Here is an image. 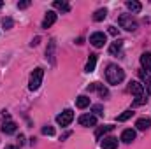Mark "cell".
<instances>
[{"instance_id":"1f68e13d","label":"cell","mask_w":151,"mask_h":149,"mask_svg":"<svg viewBox=\"0 0 151 149\" xmlns=\"http://www.w3.org/2000/svg\"><path fill=\"white\" fill-rule=\"evenodd\" d=\"M2 5H4V2H2V0H0V7H2Z\"/></svg>"},{"instance_id":"3957f363","label":"cell","mask_w":151,"mask_h":149,"mask_svg":"<svg viewBox=\"0 0 151 149\" xmlns=\"http://www.w3.org/2000/svg\"><path fill=\"white\" fill-rule=\"evenodd\" d=\"M42 77H44V70H42V69H35V70L30 74V82H28L30 91H37L39 86L42 84Z\"/></svg>"},{"instance_id":"5b68a950","label":"cell","mask_w":151,"mask_h":149,"mask_svg":"<svg viewBox=\"0 0 151 149\" xmlns=\"http://www.w3.org/2000/svg\"><path fill=\"white\" fill-rule=\"evenodd\" d=\"M90 42H91V46H95V47H104V44L107 42V37H106L104 32H95V34L90 35Z\"/></svg>"},{"instance_id":"44dd1931","label":"cell","mask_w":151,"mask_h":149,"mask_svg":"<svg viewBox=\"0 0 151 149\" xmlns=\"http://www.w3.org/2000/svg\"><path fill=\"white\" fill-rule=\"evenodd\" d=\"M113 125H106V126H100V128H97V132H95V137L99 139V137H102L104 133H107V132H113Z\"/></svg>"},{"instance_id":"484cf974","label":"cell","mask_w":151,"mask_h":149,"mask_svg":"<svg viewBox=\"0 0 151 149\" xmlns=\"http://www.w3.org/2000/svg\"><path fill=\"white\" fill-rule=\"evenodd\" d=\"M91 111L95 112V114H104V107H102V105H93Z\"/></svg>"},{"instance_id":"ba28073f","label":"cell","mask_w":151,"mask_h":149,"mask_svg":"<svg viewBox=\"0 0 151 149\" xmlns=\"http://www.w3.org/2000/svg\"><path fill=\"white\" fill-rule=\"evenodd\" d=\"M55 21H56V12L55 11H47L44 19H42V28H49Z\"/></svg>"},{"instance_id":"cb8c5ba5","label":"cell","mask_w":151,"mask_h":149,"mask_svg":"<svg viewBox=\"0 0 151 149\" xmlns=\"http://www.w3.org/2000/svg\"><path fill=\"white\" fill-rule=\"evenodd\" d=\"M2 25H4V28L7 30V28H12V25H14V23H12V19H11V18H4Z\"/></svg>"},{"instance_id":"9a60e30c","label":"cell","mask_w":151,"mask_h":149,"mask_svg":"<svg viewBox=\"0 0 151 149\" xmlns=\"http://www.w3.org/2000/svg\"><path fill=\"white\" fill-rule=\"evenodd\" d=\"M95 67H97V54H90V58H88V62H86L84 70L90 74V72H93V70H95Z\"/></svg>"},{"instance_id":"ffe728a7","label":"cell","mask_w":151,"mask_h":149,"mask_svg":"<svg viewBox=\"0 0 151 149\" xmlns=\"http://www.w3.org/2000/svg\"><path fill=\"white\" fill-rule=\"evenodd\" d=\"M106 16H107V9H97L93 14V21H102L106 19Z\"/></svg>"},{"instance_id":"4dcf8cb0","label":"cell","mask_w":151,"mask_h":149,"mask_svg":"<svg viewBox=\"0 0 151 149\" xmlns=\"http://www.w3.org/2000/svg\"><path fill=\"white\" fill-rule=\"evenodd\" d=\"M5 149H18V148H16V146H7Z\"/></svg>"},{"instance_id":"8992f818","label":"cell","mask_w":151,"mask_h":149,"mask_svg":"<svg viewBox=\"0 0 151 149\" xmlns=\"http://www.w3.org/2000/svg\"><path fill=\"white\" fill-rule=\"evenodd\" d=\"M79 125L81 126H95L97 125V117L93 114H83L79 117Z\"/></svg>"},{"instance_id":"52a82bcc","label":"cell","mask_w":151,"mask_h":149,"mask_svg":"<svg viewBox=\"0 0 151 149\" xmlns=\"http://www.w3.org/2000/svg\"><path fill=\"white\" fill-rule=\"evenodd\" d=\"M100 148L102 149H116L118 148V139L116 137H104L102 142H100Z\"/></svg>"},{"instance_id":"7402d4cb","label":"cell","mask_w":151,"mask_h":149,"mask_svg":"<svg viewBox=\"0 0 151 149\" xmlns=\"http://www.w3.org/2000/svg\"><path fill=\"white\" fill-rule=\"evenodd\" d=\"M141 77L144 79V88H146V93L151 95V77L148 74H144V72H141Z\"/></svg>"},{"instance_id":"277c9868","label":"cell","mask_w":151,"mask_h":149,"mask_svg":"<svg viewBox=\"0 0 151 149\" xmlns=\"http://www.w3.org/2000/svg\"><path fill=\"white\" fill-rule=\"evenodd\" d=\"M72 119H74V111H72V109H65L62 114L56 116V123H58L60 126H69V125L72 123Z\"/></svg>"},{"instance_id":"f546056e","label":"cell","mask_w":151,"mask_h":149,"mask_svg":"<svg viewBox=\"0 0 151 149\" xmlns=\"http://www.w3.org/2000/svg\"><path fill=\"white\" fill-rule=\"evenodd\" d=\"M39 40H40V39H39V37H35L34 40H32V42H30V44H32V46H37V44H39Z\"/></svg>"},{"instance_id":"6da1fadb","label":"cell","mask_w":151,"mask_h":149,"mask_svg":"<svg viewBox=\"0 0 151 149\" xmlns=\"http://www.w3.org/2000/svg\"><path fill=\"white\" fill-rule=\"evenodd\" d=\"M106 79H107L109 84H119V82L125 79V72H123L121 67L111 63V65H107V69H106Z\"/></svg>"},{"instance_id":"d4e9b609","label":"cell","mask_w":151,"mask_h":149,"mask_svg":"<svg viewBox=\"0 0 151 149\" xmlns=\"http://www.w3.org/2000/svg\"><path fill=\"white\" fill-rule=\"evenodd\" d=\"M42 133L44 135H55V128L53 126H44L42 128Z\"/></svg>"},{"instance_id":"83f0119b","label":"cell","mask_w":151,"mask_h":149,"mask_svg":"<svg viewBox=\"0 0 151 149\" xmlns=\"http://www.w3.org/2000/svg\"><path fill=\"white\" fill-rule=\"evenodd\" d=\"M28 5H30V2H28V0H25V2H19V4H18V7H19V9H27Z\"/></svg>"},{"instance_id":"9c48e42d","label":"cell","mask_w":151,"mask_h":149,"mask_svg":"<svg viewBox=\"0 0 151 149\" xmlns=\"http://www.w3.org/2000/svg\"><path fill=\"white\" fill-rule=\"evenodd\" d=\"M88 91H99L100 97H107V95H109L107 88H106L104 84H100V82H91V84L88 86Z\"/></svg>"},{"instance_id":"8fae6325","label":"cell","mask_w":151,"mask_h":149,"mask_svg":"<svg viewBox=\"0 0 151 149\" xmlns=\"http://www.w3.org/2000/svg\"><path fill=\"white\" fill-rule=\"evenodd\" d=\"M121 140H123L125 144H130L132 140H135V130H132V128L123 130V133H121Z\"/></svg>"},{"instance_id":"4316f807","label":"cell","mask_w":151,"mask_h":149,"mask_svg":"<svg viewBox=\"0 0 151 149\" xmlns=\"http://www.w3.org/2000/svg\"><path fill=\"white\" fill-rule=\"evenodd\" d=\"M144 102H146V98H144V97H137V98H135V102H134V105H142Z\"/></svg>"},{"instance_id":"2e32d148","label":"cell","mask_w":151,"mask_h":149,"mask_svg":"<svg viewBox=\"0 0 151 149\" xmlns=\"http://www.w3.org/2000/svg\"><path fill=\"white\" fill-rule=\"evenodd\" d=\"M16 128H18V126H16V123H14V121H7V123H4V125H2V132H4V133H7V135L14 133V132H16Z\"/></svg>"},{"instance_id":"d6986e66","label":"cell","mask_w":151,"mask_h":149,"mask_svg":"<svg viewBox=\"0 0 151 149\" xmlns=\"http://www.w3.org/2000/svg\"><path fill=\"white\" fill-rule=\"evenodd\" d=\"M121 49H123V42H119V40H116V42H113V44L109 46V53H111V54H119Z\"/></svg>"},{"instance_id":"5bb4252c","label":"cell","mask_w":151,"mask_h":149,"mask_svg":"<svg viewBox=\"0 0 151 149\" xmlns=\"http://www.w3.org/2000/svg\"><path fill=\"white\" fill-rule=\"evenodd\" d=\"M127 9H128L130 12L137 14V12H141V11H142V5H141L139 2H135V0H128V2H127Z\"/></svg>"},{"instance_id":"7c38bea8","label":"cell","mask_w":151,"mask_h":149,"mask_svg":"<svg viewBox=\"0 0 151 149\" xmlns=\"http://www.w3.org/2000/svg\"><path fill=\"white\" fill-rule=\"evenodd\" d=\"M135 126H137V130L146 132V130L151 126V119H148V117H139V119L135 121Z\"/></svg>"},{"instance_id":"603a6c76","label":"cell","mask_w":151,"mask_h":149,"mask_svg":"<svg viewBox=\"0 0 151 149\" xmlns=\"http://www.w3.org/2000/svg\"><path fill=\"white\" fill-rule=\"evenodd\" d=\"M132 114H134L132 111H125L123 114H119V116H118L116 119H118V121H127L128 117H132Z\"/></svg>"},{"instance_id":"30bf717a","label":"cell","mask_w":151,"mask_h":149,"mask_svg":"<svg viewBox=\"0 0 151 149\" xmlns=\"http://www.w3.org/2000/svg\"><path fill=\"white\" fill-rule=\"evenodd\" d=\"M130 91H132L135 97H142V93H144V86H142L139 81H132V82H130Z\"/></svg>"},{"instance_id":"ac0fdd59","label":"cell","mask_w":151,"mask_h":149,"mask_svg":"<svg viewBox=\"0 0 151 149\" xmlns=\"http://www.w3.org/2000/svg\"><path fill=\"white\" fill-rule=\"evenodd\" d=\"M53 7H55V9H60L62 12H69V11H70V5H69L67 2H63V0H62V2H60V0L53 2Z\"/></svg>"},{"instance_id":"e0dca14e","label":"cell","mask_w":151,"mask_h":149,"mask_svg":"<svg viewBox=\"0 0 151 149\" xmlns=\"http://www.w3.org/2000/svg\"><path fill=\"white\" fill-rule=\"evenodd\" d=\"M76 105H77L79 109H86V107L90 105V98H88L86 95H81V97H77V100H76Z\"/></svg>"},{"instance_id":"4fadbf2b","label":"cell","mask_w":151,"mask_h":149,"mask_svg":"<svg viewBox=\"0 0 151 149\" xmlns=\"http://www.w3.org/2000/svg\"><path fill=\"white\" fill-rule=\"evenodd\" d=\"M141 65H142L144 70L151 72V53H142V56H141Z\"/></svg>"},{"instance_id":"f1b7e54d","label":"cell","mask_w":151,"mask_h":149,"mask_svg":"<svg viewBox=\"0 0 151 149\" xmlns=\"http://www.w3.org/2000/svg\"><path fill=\"white\" fill-rule=\"evenodd\" d=\"M109 34H111V35H114V37H116V35H118L119 32L116 30V27H109Z\"/></svg>"},{"instance_id":"7a4b0ae2","label":"cell","mask_w":151,"mask_h":149,"mask_svg":"<svg viewBox=\"0 0 151 149\" xmlns=\"http://www.w3.org/2000/svg\"><path fill=\"white\" fill-rule=\"evenodd\" d=\"M118 23H119L121 28H125L128 32H135L137 30V21L132 18V14H121L119 19H118Z\"/></svg>"}]
</instances>
